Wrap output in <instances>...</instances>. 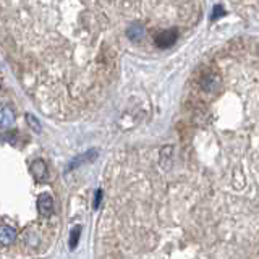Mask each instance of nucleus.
Returning a JSON list of instances; mask_svg holds the SVG:
<instances>
[{
	"label": "nucleus",
	"mask_w": 259,
	"mask_h": 259,
	"mask_svg": "<svg viewBox=\"0 0 259 259\" xmlns=\"http://www.w3.org/2000/svg\"><path fill=\"white\" fill-rule=\"evenodd\" d=\"M37 207H39V213L44 215V217H49V215L54 213V198H52L49 193H42L37 199Z\"/></svg>",
	"instance_id": "nucleus-5"
},
{
	"label": "nucleus",
	"mask_w": 259,
	"mask_h": 259,
	"mask_svg": "<svg viewBox=\"0 0 259 259\" xmlns=\"http://www.w3.org/2000/svg\"><path fill=\"white\" fill-rule=\"evenodd\" d=\"M96 157H97V149H89L84 154H79V155H76V157H73L72 161L68 162L67 170H75V168H79L81 166H84V164L92 162Z\"/></svg>",
	"instance_id": "nucleus-1"
},
{
	"label": "nucleus",
	"mask_w": 259,
	"mask_h": 259,
	"mask_svg": "<svg viewBox=\"0 0 259 259\" xmlns=\"http://www.w3.org/2000/svg\"><path fill=\"white\" fill-rule=\"evenodd\" d=\"M177 37H178L177 30L164 31V32H161V34H157V37H155V46L161 47V49H168V47H172L177 42Z\"/></svg>",
	"instance_id": "nucleus-4"
},
{
	"label": "nucleus",
	"mask_w": 259,
	"mask_h": 259,
	"mask_svg": "<svg viewBox=\"0 0 259 259\" xmlns=\"http://www.w3.org/2000/svg\"><path fill=\"white\" fill-rule=\"evenodd\" d=\"M31 175L34 177L36 182L44 183L49 178V170H47V166L42 159H36V161L31 162Z\"/></svg>",
	"instance_id": "nucleus-2"
},
{
	"label": "nucleus",
	"mask_w": 259,
	"mask_h": 259,
	"mask_svg": "<svg viewBox=\"0 0 259 259\" xmlns=\"http://www.w3.org/2000/svg\"><path fill=\"white\" fill-rule=\"evenodd\" d=\"M224 15V8L217 5V7H214V15H213V20H215V18H219V16H222Z\"/></svg>",
	"instance_id": "nucleus-11"
},
{
	"label": "nucleus",
	"mask_w": 259,
	"mask_h": 259,
	"mask_svg": "<svg viewBox=\"0 0 259 259\" xmlns=\"http://www.w3.org/2000/svg\"><path fill=\"white\" fill-rule=\"evenodd\" d=\"M126 36L131 41H141L144 37V28L141 25H131L128 30H126Z\"/></svg>",
	"instance_id": "nucleus-8"
},
{
	"label": "nucleus",
	"mask_w": 259,
	"mask_h": 259,
	"mask_svg": "<svg viewBox=\"0 0 259 259\" xmlns=\"http://www.w3.org/2000/svg\"><path fill=\"white\" fill-rule=\"evenodd\" d=\"M219 84H220V78L215 73H207L201 79V88L207 92L215 91V88H217Z\"/></svg>",
	"instance_id": "nucleus-6"
},
{
	"label": "nucleus",
	"mask_w": 259,
	"mask_h": 259,
	"mask_svg": "<svg viewBox=\"0 0 259 259\" xmlns=\"http://www.w3.org/2000/svg\"><path fill=\"white\" fill-rule=\"evenodd\" d=\"M16 120V112L12 106H0V128H8L15 123Z\"/></svg>",
	"instance_id": "nucleus-3"
},
{
	"label": "nucleus",
	"mask_w": 259,
	"mask_h": 259,
	"mask_svg": "<svg viewBox=\"0 0 259 259\" xmlns=\"http://www.w3.org/2000/svg\"><path fill=\"white\" fill-rule=\"evenodd\" d=\"M15 240H16L15 229L8 227V225H2V227H0V244L8 246V244H12Z\"/></svg>",
	"instance_id": "nucleus-7"
},
{
	"label": "nucleus",
	"mask_w": 259,
	"mask_h": 259,
	"mask_svg": "<svg viewBox=\"0 0 259 259\" xmlns=\"http://www.w3.org/2000/svg\"><path fill=\"white\" fill-rule=\"evenodd\" d=\"M0 89H2V84H0Z\"/></svg>",
	"instance_id": "nucleus-13"
},
{
	"label": "nucleus",
	"mask_w": 259,
	"mask_h": 259,
	"mask_svg": "<svg viewBox=\"0 0 259 259\" xmlns=\"http://www.w3.org/2000/svg\"><path fill=\"white\" fill-rule=\"evenodd\" d=\"M101 201H102V191L97 190V191H96V198H94V207H99Z\"/></svg>",
	"instance_id": "nucleus-12"
},
{
	"label": "nucleus",
	"mask_w": 259,
	"mask_h": 259,
	"mask_svg": "<svg viewBox=\"0 0 259 259\" xmlns=\"http://www.w3.org/2000/svg\"><path fill=\"white\" fill-rule=\"evenodd\" d=\"M26 122H28V125H30V128H31V130H34V133H41V131H42L41 122L37 120L34 115L28 114V115H26Z\"/></svg>",
	"instance_id": "nucleus-10"
},
{
	"label": "nucleus",
	"mask_w": 259,
	"mask_h": 259,
	"mask_svg": "<svg viewBox=\"0 0 259 259\" xmlns=\"http://www.w3.org/2000/svg\"><path fill=\"white\" fill-rule=\"evenodd\" d=\"M79 237H81V227L76 225V227H73V230L70 232V240H68V244L70 248L75 249L78 246V242H79Z\"/></svg>",
	"instance_id": "nucleus-9"
}]
</instances>
